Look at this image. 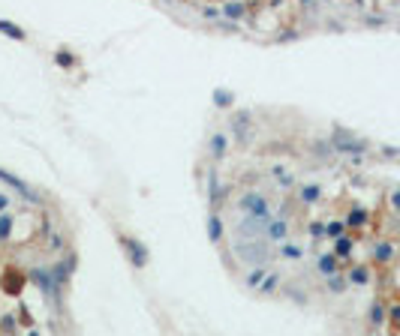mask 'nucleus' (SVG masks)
I'll return each mask as SVG.
<instances>
[{
    "label": "nucleus",
    "instance_id": "nucleus-19",
    "mask_svg": "<svg viewBox=\"0 0 400 336\" xmlns=\"http://www.w3.org/2000/svg\"><path fill=\"white\" fill-rule=\"evenodd\" d=\"M349 246H352L349 240H340V243H337V255H349Z\"/></svg>",
    "mask_w": 400,
    "mask_h": 336
},
{
    "label": "nucleus",
    "instance_id": "nucleus-20",
    "mask_svg": "<svg viewBox=\"0 0 400 336\" xmlns=\"http://www.w3.org/2000/svg\"><path fill=\"white\" fill-rule=\"evenodd\" d=\"M358 222H364V213H361V210H355V213L349 216V225H358Z\"/></svg>",
    "mask_w": 400,
    "mask_h": 336
},
{
    "label": "nucleus",
    "instance_id": "nucleus-12",
    "mask_svg": "<svg viewBox=\"0 0 400 336\" xmlns=\"http://www.w3.org/2000/svg\"><path fill=\"white\" fill-rule=\"evenodd\" d=\"M277 285H280V276H277V273H271V276H268V279H265V282H262V285H259V288H262V291H265V294H268V291H274V288H277Z\"/></svg>",
    "mask_w": 400,
    "mask_h": 336
},
{
    "label": "nucleus",
    "instance_id": "nucleus-5",
    "mask_svg": "<svg viewBox=\"0 0 400 336\" xmlns=\"http://www.w3.org/2000/svg\"><path fill=\"white\" fill-rule=\"evenodd\" d=\"M0 180H6V183H9V186H15V189H18V192H21V195H27V198H30V201H36V195H33V192H30V189H27V186H24V183H21V180H15V177H12V174H6V171H0Z\"/></svg>",
    "mask_w": 400,
    "mask_h": 336
},
{
    "label": "nucleus",
    "instance_id": "nucleus-25",
    "mask_svg": "<svg viewBox=\"0 0 400 336\" xmlns=\"http://www.w3.org/2000/svg\"><path fill=\"white\" fill-rule=\"evenodd\" d=\"M3 207H6V195H0V210H3Z\"/></svg>",
    "mask_w": 400,
    "mask_h": 336
},
{
    "label": "nucleus",
    "instance_id": "nucleus-13",
    "mask_svg": "<svg viewBox=\"0 0 400 336\" xmlns=\"http://www.w3.org/2000/svg\"><path fill=\"white\" fill-rule=\"evenodd\" d=\"M301 198H304V201H316V198H319V186H304V189H301Z\"/></svg>",
    "mask_w": 400,
    "mask_h": 336
},
{
    "label": "nucleus",
    "instance_id": "nucleus-10",
    "mask_svg": "<svg viewBox=\"0 0 400 336\" xmlns=\"http://www.w3.org/2000/svg\"><path fill=\"white\" fill-rule=\"evenodd\" d=\"M262 276H265V264L262 267H256L250 276H247V285H253V288H259V282H262Z\"/></svg>",
    "mask_w": 400,
    "mask_h": 336
},
{
    "label": "nucleus",
    "instance_id": "nucleus-21",
    "mask_svg": "<svg viewBox=\"0 0 400 336\" xmlns=\"http://www.w3.org/2000/svg\"><path fill=\"white\" fill-rule=\"evenodd\" d=\"M283 255H289V258H298V255H301V249H298V246H286V249H283Z\"/></svg>",
    "mask_w": 400,
    "mask_h": 336
},
{
    "label": "nucleus",
    "instance_id": "nucleus-15",
    "mask_svg": "<svg viewBox=\"0 0 400 336\" xmlns=\"http://www.w3.org/2000/svg\"><path fill=\"white\" fill-rule=\"evenodd\" d=\"M223 147H226V138H223V135H214V141H211V150L220 156V153H223Z\"/></svg>",
    "mask_w": 400,
    "mask_h": 336
},
{
    "label": "nucleus",
    "instance_id": "nucleus-14",
    "mask_svg": "<svg viewBox=\"0 0 400 336\" xmlns=\"http://www.w3.org/2000/svg\"><path fill=\"white\" fill-rule=\"evenodd\" d=\"M9 231H12V219L9 216H0V240L9 237Z\"/></svg>",
    "mask_w": 400,
    "mask_h": 336
},
{
    "label": "nucleus",
    "instance_id": "nucleus-6",
    "mask_svg": "<svg viewBox=\"0 0 400 336\" xmlns=\"http://www.w3.org/2000/svg\"><path fill=\"white\" fill-rule=\"evenodd\" d=\"M286 231H289V228H286V219H280V222H271V225H268V237H271V240H283V237H286Z\"/></svg>",
    "mask_w": 400,
    "mask_h": 336
},
{
    "label": "nucleus",
    "instance_id": "nucleus-7",
    "mask_svg": "<svg viewBox=\"0 0 400 336\" xmlns=\"http://www.w3.org/2000/svg\"><path fill=\"white\" fill-rule=\"evenodd\" d=\"M208 234H211V240H220V237H223V225H220L217 216H211V222H208Z\"/></svg>",
    "mask_w": 400,
    "mask_h": 336
},
{
    "label": "nucleus",
    "instance_id": "nucleus-23",
    "mask_svg": "<svg viewBox=\"0 0 400 336\" xmlns=\"http://www.w3.org/2000/svg\"><path fill=\"white\" fill-rule=\"evenodd\" d=\"M340 231H343V225H340V222H331V225H328V234H331V237H334V234H340Z\"/></svg>",
    "mask_w": 400,
    "mask_h": 336
},
{
    "label": "nucleus",
    "instance_id": "nucleus-17",
    "mask_svg": "<svg viewBox=\"0 0 400 336\" xmlns=\"http://www.w3.org/2000/svg\"><path fill=\"white\" fill-rule=\"evenodd\" d=\"M382 318H385V312H382V306H373V312H370V321H373V324H379Z\"/></svg>",
    "mask_w": 400,
    "mask_h": 336
},
{
    "label": "nucleus",
    "instance_id": "nucleus-9",
    "mask_svg": "<svg viewBox=\"0 0 400 336\" xmlns=\"http://www.w3.org/2000/svg\"><path fill=\"white\" fill-rule=\"evenodd\" d=\"M0 30H3L6 36H12V39H24V30H18V27H12L9 21H0Z\"/></svg>",
    "mask_w": 400,
    "mask_h": 336
},
{
    "label": "nucleus",
    "instance_id": "nucleus-16",
    "mask_svg": "<svg viewBox=\"0 0 400 336\" xmlns=\"http://www.w3.org/2000/svg\"><path fill=\"white\" fill-rule=\"evenodd\" d=\"M352 282H367V270H364V267L352 270Z\"/></svg>",
    "mask_w": 400,
    "mask_h": 336
},
{
    "label": "nucleus",
    "instance_id": "nucleus-4",
    "mask_svg": "<svg viewBox=\"0 0 400 336\" xmlns=\"http://www.w3.org/2000/svg\"><path fill=\"white\" fill-rule=\"evenodd\" d=\"M334 147H340V150H349V153H361L364 150V144L361 141H355V138H334Z\"/></svg>",
    "mask_w": 400,
    "mask_h": 336
},
{
    "label": "nucleus",
    "instance_id": "nucleus-3",
    "mask_svg": "<svg viewBox=\"0 0 400 336\" xmlns=\"http://www.w3.org/2000/svg\"><path fill=\"white\" fill-rule=\"evenodd\" d=\"M120 243H123V249L129 252V261H132L136 267H142V264H145V258H148V252H145L136 240H129V237H120Z\"/></svg>",
    "mask_w": 400,
    "mask_h": 336
},
{
    "label": "nucleus",
    "instance_id": "nucleus-8",
    "mask_svg": "<svg viewBox=\"0 0 400 336\" xmlns=\"http://www.w3.org/2000/svg\"><path fill=\"white\" fill-rule=\"evenodd\" d=\"M334 267H337V258L334 255H322L319 258V270L322 273H334Z\"/></svg>",
    "mask_w": 400,
    "mask_h": 336
},
{
    "label": "nucleus",
    "instance_id": "nucleus-11",
    "mask_svg": "<svg viewBox=\"0 0 400 336\" xmlns=\"http://www.w3.org/2000/svg\"><path fill=\"white\" fill-rule=\"evenodd\" d=\"M391 255H394V249H391L388 243H379V246H376V258H379V261H388Z\"/></svg>",
    "mask_w": 400,
    "mask_h": 336
},
{
    "label": "nucleus",
    "instance_id": "nucleus-2",
    "mask_svg": "<svg viewBox=\"0 0 400 336\" xmlns=\"http://www.w3.org/2000/svg\"><path fill=\"white\" fill-rule=\"evenodd\" d=\"M235 252H238L247 264H268V261H271V252L262 249L259 243H235Z\"/></svg>",
    "mask_w": 400,
    "mask_h": 336
},
{
    "label": "nucleus",
    "instance_id": "nucleus-18",
    "mask_svg": "<svg viewBox=\"0 0 400 336\" xmlns=\"http://www.w3.org/2000/svg\"><path fill=\"white\" fill-rule=\"evenodd\" d=\"M57 63H60V66H72V57H69L66 51H60V54H57Z\"/></svg>",
    "mask_w": 400,
    "mask_h": 336
},
{
    "label": "nucleus",
    "instance_id": "nucleus-22",
    "mask_svg": "<svg viewBox=\"0 0 400 336\" xmlns=\"http://www.w3.org/2000/svg\"><path fill=\"white\" fill-rule=\"evenodd\" d=\"M328 288H331V291H343V288H346V282H343V279H331V285H328Z\"/></svg>",
    "mask_w": 400,
    "mask_h": 336
},
{
    "label": "nucleus",
    "instance_id": "nucleus-1",
    "mask_svg": "<svg viewBox=\"0 0 400 336\" xmlns=\"http://www.w3.org/2000/svg\"><path fill=\"white\" fill-rule=\"evenodd\" d=\"M238 207L247 213V216H256V219H268V201L259 195V192H247L238 198Z\"/></svg>",
    "mask_w": 400,
    "mask_h": 336
},
{
    "label": "nucleus",
    "instance_id": "nucleus-24",
    "mask_svg": "<svg viewBox=\"0 0 400 336\" xmlns=\"http://www.w3.org/2000/svg\"><path fill=\"white\" fill-rule=\"evenodd\" d=\"M226 12H229V15H241V12H244V9H241V6H238V3H232V6H229V9H226Z\"/></svg>",
    "mask_w": 400,
    "mask_h": 336
}]
</instances>
